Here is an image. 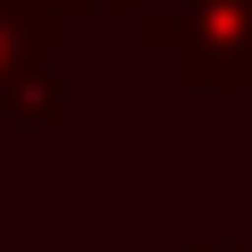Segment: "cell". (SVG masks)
Segmentation results:
<instances>
[{
	"label": "cell",
	"mask_w": 252,
	"mask_h": 252,
	"mask_svg": "<svg viewBox=\"0 0 252 252\" xmlns=\"http://www.w3.org/2000/svg\"><path fill=\"white\" fill-rule=\"evenodd\" d=\"M202 252H210V244H202ZM227 252H244V244H227Z\"/></svg>",
	"instance_id": "7a4b0ae2"
},
{
	"label": "cell",
	"mask_w": 252,
	"mask_h": 252,
	"mask_svg": "<svg viewBox=\"0 0 252 252\" xmlns=\"http://www.w3.org/2000/svg\"><path fill=\"white\" fill-rule=\"evenodd\" d=\"M185 76L193 84H252V0H193Z\"/></svg>",
	"instance_id": "6da1fadb"
}]
</instances>
